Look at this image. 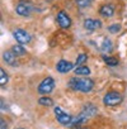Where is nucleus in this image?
<instances>
[{"label":"nucleus","instance_id":"obj_1","mask_svg":"<svg viewBox=\"0 0 127 129\" xmlns=\"http://www.w3.org/2000/svg\"><path fill=\"white\" fill-rule=\"evenodd\" d=\"M69 85L74 90H78L81 92H89L94 87V81L88 77H73L69 81Z\"/></svg>","mask_w":127,"mask_h":129},{"label":"nucleus","instance_id":"obj_2","mask_svg":"<svg viewBox=\"0 0 127 129\" xmlns=\"http://www.w3.org/2000/svg\"><path fill=\"white\" fill-rule=\"evenodd\" d=\"M55 115H56V119L62 124V125H68V126H71L73 125V120L74 118L69 114H66L65 111H62L61 108L56 106L55 108Z\"/></svg>","mask_w":127,"mask_h":129},{"label":"nucleus","instance_id":"obj_3","mask_svg":"<svg viewBox=\"0 0 127 129\" xmlns=\"http://www.w3.org/2000/svg\"><path fill=\"white\" fill-rule=\"evenodd\" d=\"M121 101H122V95L116 91H111V92L105 94L103 98V103L108 106H116V105L121 104Z\"/></svg>","mask_w":127,"mask_h":129},{"label":"nucleus","instance_id":"obj_4","mask_svg":"<svg viewBox=\"0 0 127 129\" xmlns=\"http://www.w3.org/2000/svg\"><path fill=\"white\" fill-rule=\"evenodd\" d=\"M33 10V5L31 2L28 0H20L17 5V13L19 15H23V17H28Z\"/></svg>","mask_w":127,"mask_h":129},{"label":"nucleus","instance_id":"obj_5","mask_svg":"<svg viewBox=\"0 0 127 129\" xmlns=\"http://www.w3.org/2000/svg\"><path fill=\"white\" fill-rule=\"evenodd\" d=\"M55 87V81L52 77H46L38 86V91L41 94H50Z\"/></svg>","mask_w":127,"mask_h":129},{"label":"nucleus","instance_id":"obj_6","mask_svg":"<svg viewBox=\"0 0 127 129\" xmlns=\"http://www.w3.org/2000/svg\"><path fill=\"white\" fill-rule=\"evenodd\" d=\"M57 24L61 27V28H69L71 25V19L69 18V15L65 13V12H60L57 14Z\"/></svg>","mask_w":127,"mask_h":129},{"label":"nucleus","instance_id":"obj_7","mask_svg":"<svg viewBox=\"0 0 127 129\" xmlns=\"http://www.w3.org/2000/svg\"><path fill=\"white\" fill-rule=\"evenodd\" d=\"M14 37L20 44H27L31 41V36L23 29H17L14 32Z\"/></svg>","mask_w":127,"mask_h":129},{"label":"nucleus","instance_id":"obj_8","mask_svg":"<svg viewBox=\"0 0 127 129\" xmlns=\"http://www.w3.org/2000/svg\"><path fill=\"white\" fill-rule=\"evenodd\" d=\"M73 67H74V64H73L71 62L66 61V59H61V61H58V63L56 64L57 71L61 72V74H66V72H69L70 70H73Z\"/></svg>","mask_w":127,"mask_h":129},{"label":"nucleus","instance_id":"obj_9","mask_svg":"<svg viewBox=\"0 0 127 129\" xmlns=\"http://www.w3.org/2000/svg\"><path fill=\"white\" fill-rule=\"evenodd\" d=\"M15 56H17V54H15L13 51H7V52H4L3 58H4V61H5L8 64H10V66H17L18 62H17Z\"/></svg>","mask_w":127,"mask_h":129},{"label":"nucleus","instance_id":"obj_10","mask_svg":"<svg viewBox=\"0 0 127 129\" xmlns=\"http://www.w3.org/2000/svg\"><path fill=\"white\" fill-rule=\"evenodd\" d=\"M99 14H100L102 17H104V18H111V17L114 14V9H113L112 5L105 4V5H103V7L99 9Z\"/></svg>","mask_w":127,"mask_h":129},{"label":"nucleus","instance_id":"obj_11","mask_svg":"<svg viewBox=\"0 0 127 129\" xmlns=\"http://www.w3.org/2000/svg\"><path fill=\"white\" fill-rule=\"evenodd\" d=\"M84 27L89 30H95V29L102 27V23L99 20H95V19H87L84 22Z\"/></svg>","mask_w":127,"mask_h":129},{"label":"nucleus","instance_id":"obj_12","mask_svg":"<svg viewBox=\"0 0 127 129\" xmlns=\"http://www.w3.org/2000/svg\"><path fill=\"white\" fill-rule=\"evenodd\" d=\"M100 49H102V52H107V53L112 52V49H113V44H112V42H111L109 39H104L103 43L100 44Z\"/></svg>","mask_w":127,"mask_h":129},{"label":"nucleus","instance_id":"obj_13","mask_svg":"<svg viewBox=\"0 0 127 129\" xmlns=\"http://www.w3.org/2000/svg\"><path fill=\"white\" fill-rule=\"evenodd\" d=\"M12 51H13L17 56H23V54H26V48H24L23 46H20V44H15V46L12 48Z\"/></svg>","mask_w":127,"mask_h":129},{"label":"nucleus","instance_id":"obj_14","mask_svg":"<svg viewBox=\"0 0 127 129\" xmlns=\"http://www.w3.org/2000/svg\"><path fill=\"white\" fill-rule=\"evenodd\" d=\"M90 70L87 66H79L75 69V75H89Z\"/></svg>","mask_w":127,"mask_h":129},{"label":"nucleus","instance_id":"obj_15","mask_svg":"<svg viewBox=\"0 0 127 129\" xmlns=\"http://www.w3.org/2000/svg\"><path fill=\"white\" fill-rule=\"evenodd\" d=\"M103 61L109 64V66H117L118 64V59L114 58V57H107V56H103Z\"/></svg>","mask_w":127,"mask_h":129},{"label":"nucleus","instance_id":"obj_16","mask_svg":"<svg viewBox=\"0 0 127 129\" xmlns=\"http://www.w3.org/2000/svg\"><path fill=\"white\" fill-rule=\"evenodd\" d=\"M7 82H8V75H7V72L2 69V70H0V85L4 86Z\"/></svg>","mask_w":127,"mask_h":129},{"label":"nucleus","instance_id":"obj_17","mask_svg":"<svg viewBox=\"0 0 127 129\" xmlns=\"http://www.w3.org/2000/svg\"><path fill=\"white\" fill-rule=\"evenodd\" d=\"M38 103H39L41 105H45V106H51V105H53V101H52V99H50V98H41V99L38 100Z\"/></svg>","mask_w":127,"mask_h":129},{"label":"nucleus","instance_id":"obj_18","mask_svg":"<svg viewBox=\"0 0 127 129\" xmlns=\"http://www.w3.org/2000/svg\"><path fill=\"white\" fill-rule=\"evenodd\" d=\"M76 3H78V5H79L80 8H85V7L90 5L92 0H76Z\"/></svg>","mask_w":127,"mask_h":129},{"label":"nucleus","instance_id":"obj_19","mask_svg":"<svg viewBox=\"0 0 127 129\" xmlns=\"http://www.w3.org/2000/svg\"><path fill=\"white\" fill-rule=\"evenodd\" d=\"M87 54H84V53H81V54H79V57L76 58V64H81V63H84L85 61H87Z\"/></svg>","mask_w":127,"mask_h":129},{"label":"nucleus","instance_id":"obj_20","mask_svg":"<svg viewBox=\"0 0 127 129\" xmlns=\"http://www.w3.org/2000/svg\"><path fill=\"white\" fill-rule=\"evenodd\" d=\"M109 32H112V33H116V32H118L119 29H121V25L119 24H112V25H109Z\"/></svg>","mask_w":127,"mask_h":129},{"label":"nucleus","instance_id":"obj_21","mask_svg":"<svg viewBox=\"0 0 127 129\" xmlns=\"http://www.w3.org/2000/svg\"><path fill=\"white\" fill-rule=\"evenodd\" d=\"M2 129H7V124H5V121L2 119Z\"/></svg>","mask_w":127,"mask_h":129}]
</instances>
